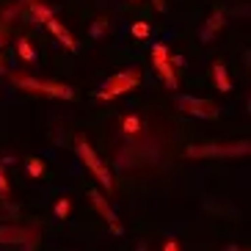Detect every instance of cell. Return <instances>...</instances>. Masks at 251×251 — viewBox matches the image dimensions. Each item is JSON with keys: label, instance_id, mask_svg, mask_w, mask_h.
I'll return each mask as SVG.
<instances>
[{"label": "cell", "instance_id": "6da1fadb", "mask_svg": "<svg viewBox=\"0 0 251 251\" xmlns=\"http://www.w3.org/2000/svg\"><path fill=\"white\" fill-rule=\"evenodd\" d=\"M11 83L17 89L28 91V94H42V97H52V100H75L77 91L67 83H52V80H39V77H30V75H17L11 72L8 75Z\"/></svg>", "mask_w": 251, "mask_h": 251}, {"label": "cell", "instance_id": "7a4b0ae2", "mask_svg": "<svg viewBox=\"0 0 251 251\" xmlns=\"http://www.w3.org/2000/svg\"><path fill=\"white\" fill-rule=\"evenodd\" d=\"M138 86H141V72H138V69H135V67L122 69V72L111 75V77H108V80L94 91V100H116V97H122V94L135 91Z\"/></svg>", "mask_w": 251, "mask_h": 251}, {"label": "cell", "instance_id": "3957f363", "mask_svg": "<svg viewBox=\"0 0 251 251\" xmlns=\"http://www.w3.org/2000/svg\"><path fill=\"white\" fill-rule=\"evenodd\" d=\"M75 152H77V157L86 163V169L91 171V177H97L100 188L111 193L113 191V177H111V171H108V166L102 163V157L94 152V147H91L86 138H77V141H75Z\"/></svg>", "mask_w": 251, "mask_h": 251}, {"label": "cell", "instance_id": "277c9868", "mask_svg": "<svg viewBox=\"0 0 251 251\" xmlns=\"http://www.w3.org/2000/svg\"><path fill=\"white\" fill-rule=\"evenodd\" d=\"M251 152L249 141H235V144H191L185 149V157H246Z\"/></svg>", "mask_w": 251, "mask_h": 251}, {"label": "cell", "instance_id": "5b68a950", "mask_svg": "<svg viewBox=\"0 0 251 251\" xmlns=\"http://www.w3.org/2000/svg\"><path fill=\"white\" fill-rule=\"evenodd\" d=\"M152 67H155V72L163 77L166 89H171V91L179 89L177 72H174V64H171V52H169V47L163 45V42L152 45Z\"/></svg>", "mask_w": 251, "mask_h": 251}, {"label": "cell", "instance_id": "8992f818", "mask_svg": "<svg viewBox=\"0 0 251 251\" xmlns=\"http://www.w3.org/2000/svg\"><path fill=\"white\" fill-rule=\"evenodd\" d=\"M174 102L182 113L188 116H196V119H218L221 116V108L210 100H199V97H191V94H177Z\"/></svg>", "mask_w": 251, "mask_h": 251}, {"label": "cell", "instance_id": "52a82bcc", "mask_svg": "<svg viewBox=\"0 0 251 251\" xmlns=\"http://www.w3.org/2000/svg\"><path fill=\"white\" fill-rule=\"evenodd\" d=\"M89 199H91V204H94L97 213L102 215L105 221H108V226H111L113 235H125V224L119 221V215L111 210V204H108V199H105L102 193L97 191V188H91V191H89Z\"/></svg>", "mask_w": 251, "mask_h": 251}, {"label": "cell", "instance_id": "ba28073f", "mask_svg": "<svg viewBox=\"0 0 251 251\" xmlns=\"http://www.w3.org/2000/svg\"><path fill=\"white\" fill-rule=\"evenodd\" d=\"M30 237H36V232L33 229H23V226H17V224H3L0 226V243L6 246V243H25V240H30Z\"/></svg>", "mask_w": 251, "mask_h": 251}, {"label": "cell", "instance_id": "9c48e42d", "mask_svg": "<svg viewBox=\"0 0 251 251\" xmlns=\"http://www.w3.org/2000/svg\"><path fill=\"white\" fill-rule=\"evenodd\" d=\"M45 25H47V30H50L52 36L58 39V42H61V45H64V47H67L69 52H77V39H75L72 33H69V30L64 28V25H61L58 20H55V17H50V20H47Z\"/></svg>", "mask_w": 251, "mask_h": 251}, {"label": "cell", "instance_id": "30bf717a", "mask_svg": "<svg viewBox=\"0 0 251 251\" xmlns=\"http://www.w3.org/2000/svg\"><path fill=\"white\" fill-rule=\"evenodd\" d=\"M221 28H224V11H213V14L207 17V23L199 28V39L204 42V45H210Z\"/></svg>", "mask_w": 251, "mask_h": 251}, {"label": "cell", "instance_id": "8fae6325", "mask_svg": "<svg viewBox=\"0 0 251 251\" xmlns=\"http://www.w3.org/2000/svg\"><path fill=\"white\" fill-rule=\"evenodd\" d=\"M213 83L218 86V91H224V94L232 91V80H229V72H226V64H224V61H213Z\"/></svg>", "mask_w": 251, "mask_h": 251}, {"label": "cell", "instance_id": "7c38bea8", "mask_svg": "<svg viewBox=\"0 0 251 251\" xmlns=\"http://www.w3.org/2000/svg\"><path fill=\"white\" fill-rule=\"evenodd\" d=\"M122 133H125L127 138H138V135L144 133V122H141L138 116H125L122 119Z\"/></svg>", "mask_w": 251, "mask_h": 251}, {"label": "cell", "instance_id": "4fadbf2b", "mask_svg": "<svg viewBox=\"0 0 251 251\" xmlns=\"http://www.w3.org/2000/svg\"><path fill=\"white\" fill-rule=\"evenodd\" d=\"M25 169H28V177H33V179L47 177V166H45L42 157H28V160H25Z\"/></svg>", "mask_w": 251, "mask_h": 251}, {"label": "cell", "instance_id": "5bb4252c", "mask_svg": "<svg viewBox=\"0 0 251 251\" xmlns=\"http://www.w3.org/2000/svg\"><path fill=\"white\" fill-rule=\"evenodd\" d=\"M28 6H30V14L36 17V20H42V23H47L50 17H55V11L47 3H42V0H28Z\"/></svg>", "mask_w": 251, "mask_h": 251}, {"label": "cell", "instance_id": "9a60e30c", "mask_svg": "<svg viewBox=\"0 0 251 251\" xmlns=\"http://www.w3.org/2000/svg\"><path fill=\"white\" fill-rule=\"evenodd\" d=\"M17 55H20V58H23L25 64H33V61H36V50L30 47V42H28L25 36L17 39Z\"/></svg>", "mask_w": 251, "mask_h": 251}, {"label": "cell", "instance_id": "2e32d148", "mask_svg": "<svg viewBox=\"0 0 251 251\" xmlns=\"http://www.w3.org/2000/svg\"><path fill=\"white\" fill-rule=\"evenodd\" d=\"M52 213H55V218H58V221H67L69 215H72V199L61 196V199L55 201V210H52Z\"/></svg>", "mask_w": 251, "mask_h": 251}, {"label": "cell", "instance_id": "e0dca14e", "mask_svg": "<svg viewBox=\"0 0 251 251\" xmlns=\"http://www.w3.org/2000/svg\"><path fill=\"white\" fill-rule=\"evenodd\" d=\"M130 36L133 39H149L152 36V25L149 23H133L130 25Z\"/></svg>", "mask_w": 251, "mask_h": 251}, {"label": "cell", "instance_id": "ac0fdd59", "mask_svg": "<svg viewBox=\"0 0 251 251\" xmlns=\"http://www.w3.org/2000/svg\"><path fill=\"white\" fill-rule=\"evenodd\" d=\"M111 20H108V17H100V20H94V25H91V39H102L105 36V30L111 28Z\"/></svg>", "mask_w": 251, "mask_h": 251}, {"label": "cell", "instance_id": "d6986e66", "mask_svg": "<svg viewBox=\"0 0 251 251\" xmlns=\"http://www.w3.org/2000/svg\"><path fill=\"white\" fill-rule=\"evenodd\" d=\"M11 196V185H8V177H6V166L0 163V199H8Z\"/></svg>", "mask_w": 251, "mask_h": 251}, {"label": "cell", "instance_id": "ffe728a7", "mask_svg": "<svg viewBox=\"0 0 251 251\" xmlns=\"http://www.w3.org/2000/svg\"><path fill=\"white\" fill-rule=\"evenodd\" d=\"M20 251H36V237H30V240L20 243Z\"/></svg>", "mask_w": 251, "mask_h": 251}, {"label": "cell", "instance_id": "44dd1931", "mask_svg": "<svg viewBox=\"0 0 251 251\" xmlns=\"http://www.w3.org/2000/svg\"><path fill=\"white\" fill-rule=\"evenodd\" d=\"M163 251H179V240L177 237H169V240H166V249Z\"/></svg>", "mask_w": 251, "mask_h": 251}, {"label": "cell", "instance_id": "7402d4cb", "mask_svg": "<svg viewBox=\"0 0 251 251\" xmlns=\"http://www.w3.org/2000/svg\"><path fill=\"white\" fill-rule=\"evenodd\" d=\"M152 6H155L157 11H166V0H152Z\"/></svg>", "mask_w": 251, "mask_h": 251}, {"label": "cell", "instance_id": "603a6c76", "mask_svg": "<svg viewBox=\"0 0 251 251\" xmlns=\"http://www.w3.org/2000/svg\"><path fill=\"white\" fill-rule=\"evenodd\" d=\"M224 251H246V249H240V243H229Z\"/></svg>", "mask_w": 251, "mask_h": 251}, {"label": "cell", "instance_id": "cb8c5ba5", "mask_svg": "<svg viewBox=\"0 0 251 251\" xmlns=\"http://www.w3.org/2000/svg\"><path fill=\"white\" fill-rule=\"evenodd\" d=\"M0 75H6V61H3V55H0Z\"/></svg>", "mask_w": 251, "mask_h": 251}, {"label": "cell", "instance_id": "d4e9b609", "mask_svg": "<svg viewBox=\"0 0 251 251\" xmlns=\"http://www.w3.org/2000/svg\"><path fill=\"white\" fill-rule=\"evenodd\" d=\"M135 251H147V243H138V249Z\"/></svg>", "mask_w": 251, "mask_h": 251}, {"label": "cell", "instance_id": "484cf974", "mask_svg": "<svg viewBox=\"0 0 251 251\" xmlns=\"http://www.w3.org/2000/svg\"><path fill=\"white\" fill-rule=\"evenodd\" d=\"M130 3H138V0H130Z\"/></svg>", "mask_w": 251, "mask_h": 251}]
</instances>
